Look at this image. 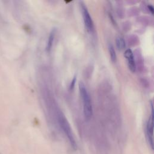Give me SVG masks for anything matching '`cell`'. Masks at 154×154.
<instances>
[{
    "label": "cell",
    "instance_id": "1",
    "mask_svg": "<svg viewBox=\"0 0 154 154\" xmlns=\"http://www.w3.org/2000/svg\"><path fill=\"white\" fill-rule=\"evenodd\" d=\"M79 89L83 103V110L84 117L86 120H90L93 115V108L90 96L83 82H79Z\"/></svg>",
    "mask_w": 154,
    "mask_h": 154
},
{
    "label": "cell",
    "instance_id": "2",
    "mask_svg": "<svg viewBox=\"0 0 154 154\" xmlns=\"http://www.w3.org/2000/svg\"><path fill=\"white\" fill-rule=\"evenodd\" d=\"M58 122L61 128L63 129L64 134L68 138L69 142L71 144V146L74 149H76V144L72 133V129L66 118L64 117V116L62 113L60 114L58 116Z\"/></svg>",
    "mask_w": 154,
    "mask_h": 154
},
{
    "label": "cell",
    "instance_id": "3",
    "mask_svg": "<svg viewBox=\"0 0 154 154\" xmlns=\"http://www.w3.org/2000/svg\"><path fill=\"white\" fill-rule=\"evenodd\" d=\"M151 115L147 121L146 125V136L147 141L149 143V146L153 150V105L151 102Z\"/></svg>",
    "mask_w": 154,
    "mask_h": 154
},
{
    "label": "cell",
    "instance_id": "4",
    "mask_svg": "<svg viewBox=\"0 0 154 154\" xmlns=\"http://www.w3.org/2000/svg\"><path fill=\"white\" fill-rule=\"evenodd\" d=\"M80 7H81V13L83 17V20H84L85 28L88 31L92 32L94 29L93 23L91 19V17L90 16V14L87 10V8L82 2H81Z\"/></svg>",
    "mask_w": 154,
    "mask_h": 154
},
{
    "label": "cell",
    "instance_id": "5",
    "mask_svg": "<svg viewBox=\"0 0 154 154\" xmlns=\"http://www.w3.org/2000/svg\"><path fill=\"white\" fill-rule=\"evenodd\" d=\"M125 57L127 60L128 66L130 71L134 73L136 70V64L134 60V57L132 51L130 49H128L125 52Z\"/></svg>",
    "mask_w": 154,
    "mask_h": 154
},
{
    "label": "cell",
    "instance_id": "6",
    "mask_svg": "<svg viewBox=\"0 0 154 154\" xmlns=\"http://www.w3.org/2000/svg\"><path fill=\"white\" fill-rule=\"evenodd\" d=\"M55 29H53L49 34L48 40L47 42L46 47V49L47 52H50L51 50V48L54 43V38H55Z\"/></svg>",
    "mask_w": 154,
    "mask_h": 154
},
{
    "label": "cell",
    "instance_id": "7",
    "mask_svg": "<svg viewBox=\"0 0 154 154\" xmlns=\"http://www.w3.org/2000/svg\"><path fill=\"white\" fill-rule=\"evenodd\" d=\"M116 46L119 50H122V49H125V48L126 46L125 41L123 39V38L122 37H117L116 40Z\"/></svg>",
    "mask_w": 154,
    "mask_h": 154
},
{
    "label": "cell",
    "instance_id": "8",
    "mask_svg": "<svg viewBox=\"0 0 154 154\" xmlns=\"http://www.w3.org/2000/svg\"><path fill=\"white\" fill-rule=\"evenodd\" d=\"M108 51H109L111 60L113 63L116 62V59H117V55H116V51L114 50V46H112V44H109V46H108Z\"/></svg>",
    "mask_w": 154,
    "mask_h": 154
},
{
    "label": "cell",
    "instance_id": "9",
    "mask_svg": "<svg viewBox=\"0 0 154 154\" xmlns=\"http://www.w3.org/2000/svg\"><path fill=\"white\" fill-rule=\"evenodd\" d=\"M76 76H75L73 77V78L72 79V80L70 82V84L69 88H70V90H72L73 89V88L75 87V83H76Z\"/></svg>",
    "mask_w": 154,
    "mask_h": 154
},
{
    "label": "cell",
    "instance_id": "10",
    "mask_svg": "<svg viewBox=\"0 0 154 154\" xmlns=\"http://www.w3.org/2000/svg\"><path fill=\"white\" fill-rule=\"evenodd\" d=\"M148 8H149V11L151 12V13H152V14H153V11H154V10H153V7H152V5H148Z\"/></svg>",
    "mask_w": 154,
    "mask_h": 154
}]
</instances>
